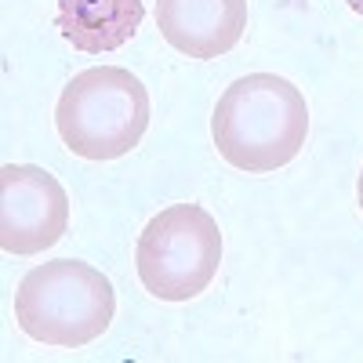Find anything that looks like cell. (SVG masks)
<instances>
[{"instance_id":"1","label":"cell","mask_w":363,"mask_h":363,"mask_svg":"<svg viewBox=\"0 0 363 363\" xmlns=\"http://www.w3.org/2000/svg\"><path fill=\"white\" fill-rule=\"evenodd\" d=\"M211 135L225 164L247 174H265L291 164L309 135L306 95L277 73L233 80L211 116Z\"/></svg>"},{"instance_id":"2","label":"cell","mask_w":363,"mask_h":363,"mask_svg":"<svg viewBox=\"0 0 363 363\" xmlns=\"http://www.w3.org/2000/svg\"><path fill=\"white\" fill-rule=\"evenodd\" d=\"M55 128L69 153L84 160L128 157L149 128V91L131 69H84L58 95Z\"/></svg>"},{"instance_id":"3","label":"cell","mask_w":363,"mask_h":363,"mask_svg":"<svg viewBox=\"0 0 363 363\" xmlns=\"http://www.w3.org/2000/svg\"><path fill=\"white\" fill-rule=\"evenodd\" d=\"M116 313L113 284L95 265L58 258L29 269L15 291V320L33 342L80 349L102 338Z\"/></svg>"},{"instance_id":"4","label":"cell","mask_w":363,"mask_h":363,"mask_svg":"<svg viewBox=\"0 0 363 363\" xmlns=\"http://www.w3.org/2000/svg\"><path fill=\"white\" fill-rule=\"evenodd\" d=\"M138 280L160 301H189L211 287L222 265V233L200 203H174L138 236Z\"/></svg>"},{"instance_id":"5","label":"cell","mask_w":363,"mask_h":363,"mask_svg":"<svg viewBox=\"0 0 363 363\" xmlns=\"http://www.w3.org/2000/svg\"><path fill=\"white\" fill-rule=\"evenodd\" d=\"M69 196L51 171L37 164L0 167V247L8 255H40L62 240Z\"/></svg>"},{"instance_id":"6","label":"cell","mask_w":363,"mask_h":363,"mask_svg":"<svg viewBox=\"0 0 363 363\" xmlns=\"http://www.w3.org/2000/svg\"><path fill=\"white\" fill-rule=\"evenodd\" d=\"M164 40L189 58L229 55L247 29V0H157Z\"/></svg>"},{"instance_id":"7","label":"cell","mask_w":363,"mask_h":363,"mask_svg":"<svg viewBox=\"0 0 363 363\" xmlns=\"http://www.w3.org/2000/svg\"><path fill=\"white\" fill-rule=\"evenodd\" d=\"M145 18L142 0H58V29L84 55L124 48Z\"/></svg>"},{"instance_id":"8","label":"cell","mask_w":363,"mask_h":363,"mask_svg":"<svg viewBox=\"0 0 363 363\" xmlns=\"http://www.w3.org/2000/svg\"><path fill=\"white\" fill-rule=\"evenodd\" d=\"M345 4H349V8L356 11V15H363V0H345Z\"/></svg>"},{"instance_id":"9","label":"cell","mask_w":363,"mask_h":363,"mask_svg":"<svg viewBox=\"0 0 363 363\" xmlns=\"http://www.w3.org/2000/svg\"><path fill=\"white\" fill-rule=\"evenodd\" d=\"M356 193H359V207H363V171H359V186H356Z\"/></svg>"}]
</instances>
